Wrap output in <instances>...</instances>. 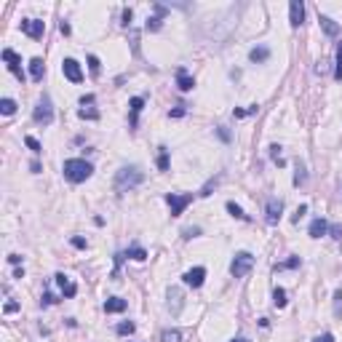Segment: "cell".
I'll use <instances>...</instances> for the list:
<instances>
[{"label": "cell", "instance_id": "6", "mask_svg": "<svg viewBox=\"0 0 342 342\" xmlns=\"http://www.w3.org/2000/svg\"><path fill=\"white\" fill-rule=\"evenodd\" d=\"M281 214H283V201H281V198H270V201L265 203L267 225H278V222H281Z\"/></svg>", "mask_w": 342, "mask_h": 342}, {"label": "cell", "instance_id": "22", "mask_svg": "<svg viewBox=\"0 0 342 342\" xmlns=\"http://www.w3.org/2000/svg\"><path fill=\"white\" fill-rule=\"evenodd\" d=\"M227 214H230V216H235V219H243V222H249V219H252V216H249L246 212H243V209L241 206H238V203H233V201H227Z\"/></svg>", "mask_w": 342, "mask_h": 342}, {"label": "cell", "instance_id": "28", "mask_svg": "<svg viewBox=\"0 0 342 342\" xmlns=\"http://www.w3.org/2000/svg\"><path fill=\"white\" fill-rule=\"evenodd\" d=\"M126 256H131V259H136V262H145L147 259V252L142 246H131L128 252H126Z\"/></svg>", "mask_w": 342, "mask_h": 342}, {"label": "cell", "instance_id": "14", "mask_svg": "<svg viewBox=\"0 0 342 342\" xmlns=\"http://www.w3.org/2000/svg\"><path fill=\"white\" fill-rule=\"evenodd\" d=\"M176 86H179V91H192V86H195L192 75L185 70V67H176Z\"/></svg>", "mask_w": 342, "mask_h": 342}, {"label": "cell", "instance_id": "26", "mask_svg": "<svg viewBox=\"0 0 342 342\" xmlns=\"http://www.w3.org/2000/svg\"><path fill=\"white\" fill-rule=\"evenodd\" d=\"M219 179H222V174H216L214 179H209L206 185L201 187V192H198V195H201V198H209V195H212V190H214V187H216V182H219Z\"/></svg>", "mask_w": 342, "mask_h": 342}, {"label": "cell", "instance_id": "13", "mask_svg": "<svg viewBox=\"0 0 342 342\" xmlns=\"http://www.w3.org/2000/svg\"><path fill=\"white\" fill-rule=\"evenodd\" d=\"M54 278H56V283H59V289H62V294H64V297H75V294H78V286L64 276V273H56Z\"/></svg>", "mask_w": 342, "mask_h": 342}, {"label": "cell", "instance_id": "15", "mask_svg": "<svg viewBox=\"0 0 342 342\" xmlns=\"http://www.w3.org/2000/svg\"><path fill=\"white\" fill-rule=\"evenodd\" d=\"M142 107H145V99H142V96H134V99L128 102V110H131V128L139 126V112H142Z\"/></svg>", "mask_w": 342, "mask_h": 342}, {"label": "cell", "instance_id": "16", "mask_svg": "<svg viewBox=\"0 0 342 342\" xmlns=\"http://www.w3.org/2000/svg\"><path fill=\"white\" fill-rule=\"evenodd\" d=\"M30 75H32V81H35V83H41V81H43V75H45V64H43L41 56L30 59Z\"/></svg>", "mask_w": 342, "mask_h": 342}, {"label": "cell", "instance_id": "17", "mask_svg": "<svg viewBox=\"0 0 342 342\" xmlns=\"http://www.w3.org/2000/svg\"><path fill=\"white\" fill-rule=\"evenodd\" d=\"M318 21H321L323 32H326L329 38H337V35H340V24H337L334 19H329V16H323V14H318Z\"/></svg>", "mask_w": 342, "mask_h": 342}, {"label": "cell", "instance_id": "40", "mask_svg": "<svg viewBox=\"0 0 342 342\" xmlns=\"http://www.w3.org/2000/svg\"><path fill=\"white\" fill-rule=\"evenodd\" d=\"M70 243H72L75 249H86V246H88V241H86V238H81V235H72Z\"/></svg>", "mask_w": 342, "mask_h": 342}, {"label": "cell", "instance_id": "46", "mask_svg": "<svg viewBox=\"0 0 342 342\" xmlns=\"http://www.w3.org/2000/svg\"><path fill=\"white\" fill-rule=\"evenodd\" d=\"M3 310H5V313H16V310H19V302H5Z\"/></svg>", "mask_w": 342, "mask_h": 342}, {"label": "cell", "instance_id": "32", "mask_svg": "<svg viewBox=\"0 0 342 342\" xmlns=\"http://www.w3.org/2000/svg\"><path fill=\"white\" fill-rule=\"evenodd\" d=\"M134 329H136V323L123 321V323H118V326H115V332L121 334V337H126V334H134Z\"/></svg>", "mask_w": 342, "mask_h": 342}, {"label": "cell", "instance_id": "35", "mask_svg": "<svg viewBox=\"0 0 342 342\" xmlns=\"http://www.w3.org/2000/svg\"><path fill=\"white\" fill-rule=\"evenodd\" d=\"M270 158L278 163V166H283V163H286V161L281 158V147H278V145H270Z\"/></svg>", "mask_w": 342, "mask_h": 342}, {"label": "cell", "instance_id": "47", "mask_svg": "<svg viewBox=\"0 0 342 342\" xmlns=\"http://www.w3.org/2000/svg\"><path fill=\"white\" fill-rule=\"evenodd\" d=\"M59 32H62V35H70V32H72V27L67 24V21H59Z\"/></svg>", "mask_w": 342, "mask_h": 342}, {"label": "cell", "instance_id": "45", "mask_svg": "<svg viewBox=\"0 0 342 342\" xmlns=\"http://www.w3.org/2000/svg\"><path fill=\"white\" fill-rule=\"evenodd\" d=\"M152 8H155V16H161V19H163V16L169 14V8H166V5H161V3H155V5H152Z\"/></svg>", "mask_w": 342, "mask_h": 342}, {"label": "cell", "instance_id": "7", "mask_svg": "<svg viewBox=\"0 0 342 342\" xmlns=\"http://www.w3.org/2000/svg\"><path fill=\"white\" fill-rule=\"evenodd\" d=\"M62 72H64V78L70 83H81L83 81V70H81V64H78L75 59H70V56H67L64 62H62Z\"/></svg>", "mask_w": 342, "mask_h": 342}, {"label": "cell", "instance_id": "36", "mask_svg": "<svg viewBox=\"0 0 342 342\" xmlns=\"http://www.w3.org/2000/svg\"><path fill=\"white\" fill-rule=\"evenodd\" d=\"M78 118H83V121H96L99 112H96V110H86V107H83V110H78Z\"/></svg>", "mask_w": 342, "mask_h": 342}, {"label": "cell", "instance_id": "11", "mask_svg": "<svg viewBox=\"0 0 342 342\" xmlns=\"http://www.w3.org/2000/svg\"><path fill=\"white\" fill-rule=\"evenodd\" d=\"M166 297H169V310H171V316H179L182 307H185V294H182V289L171 286Z\"/></svg>", "mask_w": 342, "mask_h": 342}, {"label": "cell", "instance_id": "51", "mask_svg": "<svg viewBox=\"0 0 342 342\" xmlns=\"http://www.w3.org/2000/svg\"><path fill=\"white\" fill-rule=\"evenodd\" d=\"M8 262H11V265H19L21 256H19V254H8Z\"/></svg>", "mask_w": 342, "mask_h": 342}, {"label": "cell", "instance_id": "3", "mask_svg": "<svg viewBox=\"0 0 342 342\" xmlns=\"http://www.w3.org/2000/svg\"><path fill=\"white\" fill-rule=\"evenodd\" d=\"M252 270H254V256L249 252H238L235 256H233V262H230L233 278H246Z\"/></svg>", "mask_w": 342, "mask_h": 342}, {"label": "cell", "instance_id": "48", "mask_svg": "<svg viewBox=\"0 0 342 342\" xmlns=\"http://www.w3.org/2000/svg\"><path fill=\"white\" fill-rule=\"evenodd\" d=\"M54 302H56V297H54L51 292H45V294H43V305H54Z\"/></svg>", "mask_w": 342, "mask_h": 342}, {"label": "cell", "instance_id": "37", "mask_svg": "<svg viewBox=\"0 0 342 342\" xmlns=\"http://www.w3.org/2000/svg\"><path fill=\"white\" fill-rule=\"evenodd\" d=\"M195 235H201V227H185V230H182V238H185V241H190V238H195Z\"/></svg>", "mask_w": 342, "mask_h": 342}, {"label": "cell", "instance_id": "5", "mask_svg": "<svg viewBox=\"0 0 342 342\" xmlns=\"http://www.w3.org/2000/svg\"><path fill=\"white\" fill-rule=\"evenodd\" d=\"M166 203L171 206V216H179V214L192 203V192H185V195H176V192H166Z\"/></svg>", "mask_w": 342, "mask_h": 342}, {"label": "cell", "instance_id": "19", "mask_svg": "<svg viewBox=\"0 0 342 342\" xmlns=\"http://www.w3.org/2000/svg\"><path fill=\"white\" fill-rule=\"evenodd\" d=\"M249 59H252L254 64H262V62L270 59V48H267V45H256V48L249 51Z\"/></svg>", "mask_w": 342, "mask_h": 342}, {"label": "cell", "instance_id": "52", "mask_svg": "<svg viewBox=\"0 0 342 342\" xmlns=\"http://www.w3.org/2000/svg\"><path fill=\"white\" fill-rule=\"evenodd\" d=\"M256 112H259V107H256V105H252V107H246V115H256Z\"/></svg>", "mask_w": 342, "mask_h": 342}, {"label": "cell", "instance_id": "4", "mask_svg": "<svg viewBox=\"0 0 342 342\" xmlns=\"http://www.w3.org/2000/svg\"><path fill=\"white\" fill-rule=\"evenodd\" d=\"M32 118H35L38 126H51V123H54V105H51V96L48 94L41 96V102H38Z\"/></svg>", "mask_w": 342, "mask_h": 342}, {"label": "cell", "instance_id": "9", "mask_svg": "<svg viewBox=\"0 0 342 342\" xmlns=\"http://www.w3.org/2000/svg\"><path fill=\"white\" fill-rule=\"evenodd\" d=\"M21 32L30 35L32 41H38V38H43V32H45V21H41V19H21Z\"/></svg>", "mask_w": 342, "mask_h": 342}, {"label": "cell", "instance_id": "49", "mask_svg": "<svg viewBox=\"0 0 342 342\" xmlns=\"http://www.w3.org/2000/svg\"><path fill=\"white\" fill-rule=\"evenodd\" d=\"M81 105L86 107V105H94V94H86V96H81Z\"/></svg>", "mask_w": 342, "mask_h": 342}, {"label": "cell", "instance_id": "24", "mask_svg": "<svg viewBox=\"0 0 342 342\" xmlns=\"http://www.w3.org/2000/svg\"><path fill=\"white\" fill-rule=\"evenodd\" d=\"M161 342H182V332H179V329H163V332H161Z\"/></svg>", "mask_w": 342, "mask_h": 342}, {"label": "cell", "instance_id": "21", "mask_svg": "<svg viewBox=\"0 0 342 342\" xmlns=\"http://www.w3.org/2000/svg\"><path fill=\"white\" fill-rule=\"evenodd\" d=\"M307 182V169H305V163L302 161H294V185L302 187Z\"/></svg>", "mask_w": 342, "mask_h": 342}, {"label": "cell", "instance_id": "43", "mask_svg": "<svg viewBox=\"0 0 342 342\" xmlns=\"http://www.w3.org/2000/svg\"><path fill=\"white\" fill-rule=\"evenodd\" d=\"M307 214V206H305V203H302V206L297 209V212H294V216H292V222H299L302 219V216H305Z\"/></svg>", "mask_w": 342, "mask_h": 342}, {"label": "cell", "instance_id": "18", "mask_svg": "<svg viewBox=\"0 0 342 342\" xmlns=\"http://www.w3.org/2000/svg\"><path fill=\"white\" fill-rule=\"evenodd\" d=\"M307 233H310V238H321L329 233V222L326 219H313L310 227H307Z\"/></svg>", "mask_w": 342, "mask_h": 342}, {"label": "cell", "instance_id": "50", "mask_svg": "<svg viewBox=\"0 0 342 342\" xmlns=\"http://www.w3.org/2000/svg\"><path fill=\"white\" fill-rule=\"evenodd\" d=\"M169 115H171V118H182V115H185V107H176V110H171Z\"/></svg>", "mask_w": 342, "mask_h": 342}, {"label": "cell", "instance_id": "54", "mask_svg": "<svg viewBox=\"0 0 342 342\" xmlns=\"http://www.w3.org/2000/svg\"><path fill=\"white\" fill-rule=\"evenodd\" d=\"M230 342H249L246 337H235V340H230Z\"/></svg>", "mask_w": 342, "mask_h": 342}, {"label": "cell", "instance_id": "27", "mask_svg": "<svg viewBox=\"0 0 342 342\" xmlns=\"http://www.w3.org/2000/svg\"><path fill=\"white\" fill-rule=\"evenodd\" d=\"M0 112H3V115H14V112H16V102L8 99V96L0 99Z\"/></svg>", "mask_w": 342, "mask_h": 342}, {"label": "cell", "instance_id": "20", "mask_svg": "<svg viewBox=\"0 0 342 342\" xmlns=\"http://www.w3.org/2000/svg\"><path fill=\"white\" fill-rule=\"evenodd\" d=\"M126 307H128V302L121 299V297H110L105 302V313H123Z\"/></svg>", "mask_w": 342, "mask_h": 342}, {"label": "cell", "instance_id": "31", "mask_svg": "<svg viewBox=\"0 0 342 342\" xmlns=\"http://www.w3.org/2000/svg\"><path fill=\"white\" fill-rule=\"evenodd\" d=\"M158 150H161V152H158V169L169 171V150H166V147H158Z\"/></svg>", "mask_w": 342, "mask_h": 342}, {"label": "cell", "instance_id": "53", "mask_svg": "<svg viewBox=\"0 0 342 342\" xmlns=\"http://www.w3.org/2000/svg\"><path fill=\"white\" fill-rule=\"evenodd\" d=\"M30 169H32V174H38V171H41V163H38V161H32V163H30Z\"/></svg>", "mask_w": 342, "mask_h": 342}, {"label": "cell", "instance_id": "2", "mask_svg": "<svg viewBox=\"0 0 342 342\" xmlns=\"http://www.w3.org/2000/svg\"><path fill=\"white\" fill-rule=\"evenodd\" d=\"M62 171H64V176L72 182V185H81V182L91 179L94 166H91L88 161H83V158H67L64 166H62Z\"/></svg>", "mask_w": 342, "mask_h": 342}, {"label": "cell", "instance_id": "33", "mask_svg": "<svg viewBox=\"0 0 342 342\" xmlns=\"http://www.w3.org/2000/svg\"><path fill=\"white\" fill-rule=\"evenodd\" d=\"M24 145L30 147V150L35 152V155H41V152H43V145H41V142L35 139V136H24Z\"/></svg>", "mask_w": 342, "mask_h": 342}, {"label": "cell", "instance_id": "39", "mask_svg": "<svg viewBox=\"0 0 342 342\" xmlns=\"http://www.w3.org/2000/svg\"><path fill=\"white\" fill-rule=\"evenodd\" d=\"M326 235H332L334 241H342V225H329V233Z\"/></svg>", "mask_w": 342, "mask_h": 342}, {"label": "cell", "instance_id": "30", "mask_svg": "<svg viewBox=\"0 0 342 342\" xmlns=\"http://www.w3.org/2000/svg\"><path fill=\"white\" fill-rule=\"evenodd\" d=\"M163 27V19L161 16H150V19H147V24H145V30L147 32H158Z\"/></svg>", "mask_w": 342, "mask_h": 342}, {"label": "cell", "instance_id": "38", "mask_svg": "<svg viewBox=\"0 0 342 342\" xmlns=\"http://www.w3.org/2000/svg\"><path fill=\"white\" fill-rule=\"evenodd\" d=\"M216 136H219L222 142H230L233 139V134H230V128H227V126H216Z\"/></svg>", "mask_w": 342, "mask_h": 342}, {"label": "cell", "instance_id": "34", "mask_svg": "<svg viewBox=\"0 0 342 342\" xmlns=\"http://www.w3.org/2000/svg\"><path fill=\"white\" fill-rule=\"evenodd\" d=\"M334 81H342V43L337 45V64H334Z\"/></svg>", "mask_w": 342, "mask_h": 342}, {"label": "cell", "instance_id": "41", "mask_svg": "<svg viewBox=\"0 0 342 342\" xmlns=\"http://www.w3.org/2000/svg\"><path fill=\"white\" fill-rule=\"evenodd\" d=\"M88 67H91V72H94V75H99L102 64H99V59H96V56H88Z\"/></svg>", "mask_w": 342, "mask_h": 342}, {"label": "cell", "instance_id": "1", "mask_svg": "<svg viewBox=\"0 0 342 342\" xmlns=\"http://www.w3.org/2000/svg\"><path fill=\"white\" fill-rule=\"evenodd\" d=\"M145 182V171L139 166H123L115 174V192H128Z\"/></svg>", "mask_w": 342, "mask_h": 342}, {"label": "cell", "instance_id": "42", "mask_svg": "<svg viewBox=\"0 0 342 342\" xmlns=\"http://www.w3.org/2000/svg\"><path fill=\"white\" fill-rule=\"evenodd\" d=\"M131 19H134V11L123 8V27H131Z\"/></svg>", "mask_w": 342, "mask_h": 342}, {"label": "cell", "instance_id": "44", "mask_svg": "<svg viewBox=\"0 0 342 342\" xmlns=\"http://www.w3.org/2000/svg\"><path fill=\"white\" fill-rule=\"evenodd\" d=\"M313 342H334V334L332 332H323V334H318Z\"/></svg>", "mask_w": 342, "mask_h": 342}, {"label": "cell", "instance_id": "10", "mask_svg": "<svg viewBox=\"0 0 342 342\" xmlns=\"http://www.w3.org/2000/svg\"><path fill=\"white\" fill-rule=\"evenodd\" d=\"M182 281L192 289H201L203 281H206V267H192V270H187L185 276H182Z\"/></svg>", "mask_w": 342, "mask_h": 342}, {"label": "cell", "instance_id": "12", "mask_svg": "<svg viewBox=\"0 0 342 342\" xmlns=\"http://www.w3.org/2000/svg\"><path fill=\"white\" fill-rule=\"evenodd\" d=\"M289 21H292V27H299L305 21V3L302 0H292L289 3Z\"/></svg>", "mask_w": 342, "mask_h": 342}, {"label": "cell", "instance_id": "29", "mask_svg": "<svg viewBox=\"0 0 342 342\" xmlns=\"http://www.w3.org/2000/svg\"><path fill=\"white\" fill-rule=\"evenodd\" d=\"M332 305H334V316H337V318H342V289H334Z\"/></svg>", "mask_w": 342, "mask_h": 342}, {"label": "cell", "instance_id": "23", "mask_svg": "<svg viewBox=\"0 0 342 342\" xmlns=\"http://www.w3.org/2000/svg\"><path fill=\"white\" fill-rule=\"evenodd\" d=\"M286 289H281V286H276L273 289V305L276 307H286Z\"/></svg>", "mask_w": 342, "mask_h": 342}, {"label": "cell", "instance_id": "25", "mask_svg": "<svg viewBox=\"0 0 342 342\" xmlns=\"http://www.w3.org/2000/svg\"><path fill=\"white\" fill-rule=\"evenodd\" d=\"M302 265V259L299 256H289L286 262H278L276 265V270H294V267H299Z\"/></svg>", "mask_w": 342, "mask_h": 342}, {"label": "cell", "instance_id": "8", "mask_svg": "<svg viewBox=\"0 0 342 342\" xmlns=\"http://www.w3.org/2000/svg\"><path fill=\"white\" fill-rule=\"evenodd\" d=\"M3 62L8 64V70L14 72V75L19 78L21 83H24V72H21V67H19V64H21V59H19V54H16L14 48H3Z\"/></svg>", "mask_w": 342, "mask_h": 342}]
</instances>
